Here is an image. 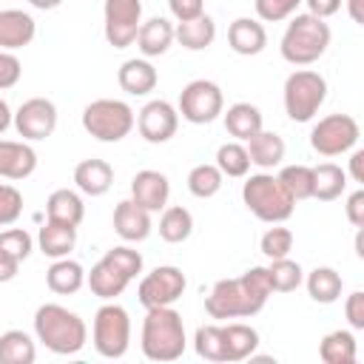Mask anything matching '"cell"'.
Here are the masks:
<instances>
[{"instance_id":"obj_1","label":"cell","mask_w":364,"mask_h":364,"mask_svg":"<svg viewBox=\"0 0 364 364\" xmlns=\"http://www.w3.org/2000/svg\"><path fill=\"white\" fill-rule=\"evenodd\" d=\"M270 293L273 290L267 282V267L256 264L236 279H219L205 299V310L210 318H219V321L250 318L267 304Z\"/></svg>"},{"instance_id":"obj_2","label":"cell","mask_w":364,"mask_h":364,"mask_svg":"<svg viewBox=\"0 0 364 364\" xmlns=\"http://www.w3.org/2000/svg\"><path fill=\"white\" fill-rule=\"evenodd\" d=\"M34 336L54 355H74L85 347L88 327L74 310L54 304V301H46L34 313Z\"/></svg>"},{"instance_id":"obj_3","label":"cell","mask_w":364,"mask_h":364,"mask_svg":"<svg viewBox=\"0 0 364 364\" xmlns=\"http://www.w3.org/2000/svg\"><path fill=\"white\" fill-rule=\"evenodd\" d=\"M142 355L148 361H176L182 358L185 347H188V336H185V321L182 316L171 307H148L145 321H142V338H139Z\"/></svg>"},{"instance_id":"obj_4","label":"cell","mask_w":364,"mask_h":364,"mask_svg":"<svg viewBox=\"0 0 364 364\" xmlns=\"http://www.w3.org/2000/svg\"><path fill=\"white\" fill-rule=\"evenodd\" d=\"M330 40H333V31H330L327 20L304 11V14L290 17V23L282 34L279 51L290 65L304 68V65H313L318 57H324Z\"/></svg>"},{"instance_id":"obj_5","label":"cell","mask_w":364,"mask_h":364,"mask_svg":"<svg viewBox=\"0 0 364 364\" xmlns=\"http://www.w3.org/2000/svg\"><path fill=\"white\" fill-rule=\"evenodd\" d=\"M242 202L245 208L267 222V225H276V222H287L293 216V208H296V199L284 191V185L279 182V176L262 171V173H250L242 185Z\"/></svg>"},{"instance_id":"obj_6","label":"cell","mask_w":364,"mask_h":364,"mask_svg":"<svg viewBox=\"0 0 364 364\" xmlns=\"http://www.w3.org/2000/svg\"><path fill=\"white\" fill-rule=\"evenodd\" d=\"M282 100H284V114L293 122H310L327 100V80L313 68H296L284 80Z\"/></svg>"},{"instance_id":"obj_7","label":"cell","mask_w":364,"mask_h":364,"mask_svg":"<svg viewBox=\"0 0 364 364\" xmlns=\"http://www.w3.org/2000/svg\"><path fill=\"white\" fill-rule=\"evenodd\" d=\"M136 125V114L128 102L100 97L82 108V128L100 142H119Z\"/></svg>"},{"instance_id":"obj_8","label":"cell","mask_w":364,"mask_h":364,"mask_svg":"<svg viewBox=\"0 0 364 364\" xmlns=\"http://www.w3.org/2000/svg\"><path fill=\"white\" fill-rule=\"evenodd\" d=\"M91 341H94V350L102 358H122L131 347V316H128V310L117 301H105L94 313Z\"/></svg>"},{"instance_id":"obj_9","label":"cell","mask_w":364,"mask_h":364,"mask_svg":"<svg viewBox=\"0 0 364 364\" xmlns=\"http://www.w3.org/2000/svg\"><path fill=\"white\" fill-rule=\"evenodd\" d=\"M361 128L350 114H327L310 128V148L321 156H341L358 145Z\"/></svg>"},{"instance_id":"obj_10","label":"cell","mask_w":364,"mask_h":364,"mask_svg":"<svg viewBox=\"0 0 364 364\" xmlns=\"http://www.w3.org/2000/svg\"><path fill=\"white\" fill-rule=\"evenodd\" d=\"M176 111L191 125H208L225 111V94L213 80H191L179 91Z\"/></svg>"},{"instance_id":"obj_11","label":"cell","mask_w":364,"mask_h":364,"mask_svg":"<svg viewBox=\"0 0 364 364\" xmlns=\"http://www.w3.org/2000/svg\"><path fill=\"white\" fill-rule=\"evenodd\" d=\"M185 287H188V279L176 264H159L139 279L136 296L145 310L148 307H171L182 299Z\"/></svg>"},{"instance_id":"obj_12","label":"cell","mask_w":364,"mask_h":364,"mask_svg":"<svg viewBox=\"0 0 364 364\" xmlns=\"http://www.w3.org/2000/svg\"><path fill=\"white\" fill-rule=\"evenodd\" d=\"M139 26H142V0H105L102 31L108 46L128 48L136 40Z\"/></svg>"},{"instance_id":"obj_13","label":"cell","mask_w":364,"mask_h":364,"mask_svg":"<svg viewBox=\"0 0 364 364\" xmlns=\"http://www.w3.org/2000/svg\"><path fill=\"white\" fill-rule=\"evenodd\" d=\"M11 125L17 128V134L26 142H40V139L51 136L57 128V105L46 97H31V100L20 102Z\"/></svg>"},{"instance_id":"obj_14","label":"cell","mask_w":364,"mask_h":364,"mask_svg":"<svg viewBox=\"0 0 364 364\" xmlns=\"http://www.w3.org/2000/svg\"><path fill=\"white\" fill-rule=\"evenodd\" d=\"M136 128H139V136L151 145H162L168 142L176 128H179V111L168 102V100H151L139 108L136 114Z\"/></svg>"},{"instance_id":"obj_15","label":"cell","mask_w":364,"mask_h":364,"mask_svg":"<svg viewBox=\"0 0 364 364\" xmlns=\"http://www.w3.org/2000/svg\"><path fill=\"white\" fill-rule=\"evenodd\" d=\"M134 279L105 253L88 273H85V284L91 287V293L94 296H100L102 301H114L117 296H122L125 293V287L131 284Z\"/></svg>"},{"instance_id":"obj_16","label":"cell","mask_w":364,"mask_h":364,"mask_svg":"<svg viewBox=\"0 0 364 364\" xmlns=\"http://www.w3.org/2000/svg\"><path fill=\"white\" fill-rule=\"evenodd\" d=\"M168 196H171V182L165 173L154 171V168H145V171H136L134 179H131V199L136 205H142L145 210L156 213L168 205Z\"/></svg>"},{"instance_id":"obj_17","label":"cell","mask_w":364,"mask_h":364,"mask_svg":"<svg viewBox=\"0 0 364 364\" xmlns=\"http://www.w3.org/2000/svg\"><path fill=\"white\" fill-rule=\"evenodd\" d=\"M151 210L136 205L134 199H122L114 208V230L122 242H145L151 236Z\"/></svg>"},{"instance_id":"obj_18","label":"cell","mask_w":364,"mask_h":364,"mask_svg":"<svg viewBox=\"0 0 364 364\" xmlns=\"http://www.w3.org/2000/svg\"><path fill=\"white\" fill-rule=\"evenodd\" d=\"M37 34V23L23 9H0V51L26 48Z\"/></svg>"},{"instance_id":"obj_19","label":"cell","mask_w":364,"mask_h":364,"mask_svg":"<svg viewBox=\"0 0 364 364\" xmlns=\"http://www.w3.org/2000/svg\"><path fill=\"white\" fill-rule=\"evenodd\" d=\"M37 171V151L23 139H0V176L3 179H26Z\"/></svg>"},{"instance_id":"obj_20","label":"cell","mask_w":364,"mask_h":364,"mask_svg":"<svg viewBox=\"0 0 364 364\" xmlns=\"http://www.w3.org/2000/svg\"><path fill=\"white\" fill-rule=\"evenodd\" d=\"M228 46L242 57H256L267 46V31L256 17H236L228 28Z\"/></svg>"},{"instance_id":"obj_21","label":"cell","mask_w":364,"mask_h":364,"mask_svg":"<svg viewBox=\"0 0 364 364\" xmlns=\"http://www.w3.org/2000/svg\"><path fill=\"white\" fill-rule=\"evenodd\" d=\"M117 82H119V88H122L125 94H131V97H145V94H151V91L156 88L159 74H156V68L151 65V60L134 57V60H125V63L119 65Z\"/></svg>"},{"instance_id":"obj_22","label":"cell","mask_w":364,"mask_h":364,"mask_svg":"<svg viewBox=\"0 0 364 364\" xmlns=\"http://www.w3.org/2000/svg\"><path fill=\"white\" fill-rule=\"evenodd\" d=\"M134 43H136V48H139V54L145 60L159 57L173 46V23L168 17H151V20H145L139 26Z\"/></svg>"},{"instance_id":"obj_23","label":"cell","mask_w":364,"mask_h":364,"mask_svg":"<svg viewBox=\"0 0 364 364\" xmlns=\"http://www.w3.org/2000/svg\"><path fill=\"white\" fill-rule=\"evenodd\" d=\"M74 185L85 196H102L114 185V168L105 159H82L74 168Z\"/></svg>"},{"instance_id":"obj_24","label":"cell","mask_w":364,"mask_h":364,"mask_svg":"<svg viewBox=\"0 0 364 364\" xmlns=\"http://www.w3.org/2000/svg\"><path fill=\"white\" fill-rule=\"evenodd\" d=\"M247 156H250V165L262 168V171H273L282 165L284 159V139L276 134V131H259L247 139Z\"/></svg>"},{"instance_id":"obj_25","label":"cell","mask_w":364,"mask_h":364,"mask_svg":"<svg viewBox=\"0 0 364 364\" xmlns=\"http://www.w3.org/2000/svg\"><path fill=\"white\" fill-rule=\"evenodd\" d=\"M46 284L57 296H74L85 284V267L80 262L68 259V256L54 259L51 267L46 270Z\"/></svg>"},{"instance_id":"obj_26","label":"cell","mask_w":364,"mask_h":364,"mask_svg":"<svg viewBox=\"0 0 364 364\" xmlns=\"http://www.w3.org/2000/svg\"><path fill=\"white\" fill-rule=\"evenodd\" d=\"M77 245V228L74 225H63V222H46L37 233V247L43 256L48 259H63L74 250Z\"/></svg>"},{"instance_id":"obj_27","label":"cell","mask_w":364,"mask_h":364,"mask_svg":"<svg viewBox=\"0 0 364 364\" xmlns=\"http://www.w3.org/2000/svg\"><path fill=\"white\" fill-rule=\"evenodd\" d=\"M173 40L188 51H205L216 40V23L210 14H199L193 20L173 26Z\"/></svg>"},{"instance_id":"obj_28","label":"cell","mask_w":364,"mask_h":364,"mask_svg":"<svg viewBox=\"0 0 364 364\" xmlns=\"http://www.w3.org/2000/svg\"><path fill=\"white\" fill-rule=\"evenodd\" d=\"M46 216L51 222H63V225H74L80 228L82 216H85V205L82 196L71 188H57L51 191V196L46 199Z\"/></svg>"},{"instance_id":"obj_29","label":"cell","mask_w":364,"mask_h":364,"mask_svg":"<svg viewBox=\"0 0 364 364\" xmlns=\"http://www.w3.org/2000/svg\"><path fill=\"white\" fill-rule=\"evenodd\" d=\"M225 114V128H228V134L233 136V139H239V142H247L253 134H259L262 131V111L253 105V102H233L228 111H222Z\"/></svg>"},{"instance_id":"obj_30","label":"cell","mask_w":364,"mask_h":364,"mask_svg":"<svg viewBox=\"0 0 364 364\" xmlns=\"http://www.w3.org/2000/svg\"><path fill=\"white\" fill-rule=\"evenodd\" d=\"M301 284L307 287L310 299L318 301V304H333V301H338V296H341V290H344L341 273H338L336 267H324V264H321V267H313V270L304 276Z\"/></svg>"},{"instance_id":"obj_31","label":"cell","mask_w":364,"mask_h":364,"mask_svg":"<svg viewBox=\"0 0 364 364\" xmlns=\"http://www.w3.org/2000/svg\"><path fill=\"white\" fill-rule=\"evenodd\" d=\"M347 191V171L336 162H321L313 168V199L333 202Z\"/></svg>"},{"instance_id":"obj_32","label":"cell","mask_w":364,"mask_h":364,"mask_svg":"<svg viewBox=\"0 0 364 364\" xmlns=\"http://www.w3.org/2000/svg\"><path fill=\"white\" fill-rule=\"evenodd\" d=\"M222 327H225L228 364L253 358V353H256V347H259V333H256V327L242 324V321H230V324H222Z\"/></svg>"},{"instance_id":"obj_33","label":"cell","mask_w":364,"mask_h":364,"mask_svg":"<svg viewBox=\"0 0 364 364\" xmlns=\"http://www.w3.org/2000/svg\"><path fill=\"white\" fill-rule=\"evenodd\" d=\"M358 355L353 330H333L318 344V358L324 364H353Z\"/></svg>"},{"instance_id":"obj_34","label":"cell","mask_w":364,"mask_h":364,"mask_svg":"<svg viewBox=\"0 0 364 364\" xmlns=\"http://www.w3.org/2000/svg\"><path fill=\"white\" fill-rule=\"evenodd\" d=\"M37 344L26 330H6L0 336V364H34Z\"/></svg>"},{"instance_id":"obj_35","label":"cell","mask_w":364,"mask_h":364,"mask_svg":"<svg viewBox=\"0 0 364 364\" xmlns=\"http://www.w3.org/2000/svg\"><path fill=\"white\" fill-rule=\"evenodd\" d=\"M193 233V216L182 205H165L159 216V236L168 245H182Z\"/></svg>"},{"instance_id":"obj_36","label":"cell","mask_w":364,"mask_h":364,"mask_svg":"<svg viewBox=\"0 0 364 364\" xmlns=\"http://www.w3.org/2000/svg\"><path fill=\"white\" fill-rule=\"evenodd\" d=\"M193 350L199 358L213 364H228V347H225V327L222 324H202L193 333Z\"/></svg>"},{"instance_id":"obj_37","label":"cell","mask_w":364,"mask_h":364,"mask_svg":"<svg viewBox=\"0 0 364 364\" xmlns=\"http://www.w3.org/2000/svg\"><path fill=\"white\" fill-rule=\"evenodd\" d=\"M267 282H270V290H273V293H293V290L301 287L304 270H301V264L293 262L290 256L270 259V264H267Z\"/></svg>"},{"instance_id":"obj_38","label":"cell","mask_w":364,"mask_h":364,"mask_svg":"<svg viewBox=\"0 0 364 364\" xmlns=\"http://www.w3.org/2000/svg\"><path fill=\"white\" fill-rule=\"evenodd\" d=\"M213 165L222 171V176L242 179V176H247V171H250L247 148H245L239 139L225 142V145H219V148H216V162H213Z\"/></svg>"},{"instance_id":"obj_39","label":"cell","mask_w":364,"mask_h":364,"mask_svg":"<svg viewBox=\"0 0 364 364\" xmlns=\"http://www.w3.org/2000/svg\"><path fill=\"white\" fill-rule=\"evenodd\" d=\"M225 176L222 171L213 165V162H202V165H193L191 173H188V191L196 196V199H210L219 193Z\"/></svg>"},{"instance_id":"obj_40","label":"cell","mask_w":364,"mask_h":364,"mask_svg":"<svg viewBox=\"0 0 364 364\" xmlns=\"http://www.w3.org/2000/svg\"><path fill=\"white\" fill-rule=\"evenodd\" d=\"M276 176L296 202L299 199H313V168L310 165H284Z\"/></svg>"},{"instance_id":"obj_41","label":"cell","mask_w":364,"mask_h":364,"mask_svg":"<svg viewBox=\"0 0 364 364\" xmlns=\"http://www.w3.org/2000/svg\"><path fill=\"white\" fill-rule=\"evenodd\" d=\"M259 250H262L267 259L290 256V250H293V230H290V228H284L282 222H276L273 228H267V230L262 233Z\"/></svg>"},{"instance_id":"obj_42","label":"cell","mask_w":364,"mask_h":364,"mask_svg":"<svg viewBox=\"0 0 364 364\" xmlns=\"http://www.w3.org/2000/svg\"><path fill=\"white\" fill-rule=\"evenodd\" d=\"M0 250L9 253L17 262H26L31 256V250H34V239H31V233L26 228H9V230L0 233Z\"/></svg>"},{"instance_id":"obj_43","label":"cell","mask_w":364,"mask_h":364,"mask_svg":"<svg viewBox=\"0 0 364 364\" xmlns=\"http://www.w3.org/2000/svg\"><path fill=\"white\" fill-rule=\"evenodd\" d=\"M299 6H301V0H253L256 17L264 23H282V20L293 17Z\"/></svg>"},{"instance_id":"obj_44","label":"cell","mask_w":364,"mask_h":364,"mask_svg":"<svg viewBox=\"0 0 364 364\" xmlns=\"http://www.w3.org/2000/svg\"><path fill=\"white\" fill-rule=\"evenodd\" d=\"M20 213H23V193L14 185L0 182V228L14 225Z\"/></svg>"},{"instance_id":"obj_45","label":"cell","mask_w":364,"mask_h":364,"mask_svg":"<svg viewBox=\"0 0 364 364\" xmlns=\"http://www.w3.org/2000/svg\"><path fill=\"white\" fill-rule=\"evenodd\" d=\"M131 279H136L139 273H142V253L139 250H134L131 245H117V247H111V250H105Z\"/></svg>"},{"instance_id":"obj_46","label":"cell","mask_w":364,"mask_h":364,"mask_svg":"<svg viewBox=\"0 0 364 364\" xmlns=\"http://www.w3.org/2000/svg\"><path fill=\"white\" fill-rule=\"evenodd\" d=\"M23 77V63L17 60L14 51H0V91L14 88Z\"/></svg>"},{"instance_id":"obj_47","label":"cell","mask_w":364,"mask_h":364,"mask_svg":"<svg viewBox=\"0 0 364 364\" xmlns=\"http://www.w3.org/2000/svg\"><path fill=\"white\" fill-rule=\"evenodd\" d=\"M344 318L353 330H364V290H353L344 301Z\"/></svg>"},{"instance_id":"obj_48","label":"cell","mask_w":364,"mask_h":364,"mask_svg":"<svg viewBox=\"0 0 364 364\" xmlns=\"http://www.w3.org/2000/svg\"><path fill=\"white\" fill-rule=\"evenodd\" d=\"M168 9L179 23H185L205 14V0H168Z\"/></svg>"},{"instance_id":"obj_49","label":"cell","mask_w":364,"mask_h":364,"mask_svg":"<svg viewBox=\"0 0 364 364\" xmlns=\"http://www.w3.org/2000/svg\"><path fill=\"white\" fill-rule=\"evenodd\" d=\"M344 210H347V219L353 228H364V188H358L347 196Z\"/></svg>"},{"instance_id":"obj_50","label":"cell","mask_w":364,"mask_h":364,"mask_svg":"<svg viewBox=\"0 0 364 364\" xmlns=\"http://www.w3.org/2000/svg\"><path fill=\"white\" fill-rule=\"evenodd\" d=\"M301 3H307V11H310V14L327 20V17L338 14V9H341L344 0H301Z\"/></svg>"},{"instance_id":"obj_51","label":"cell","mask_w":364,"mask_h":364,"mask_svg":"<svg viewBox=\"0 0 364 364\" xmlns=\"http://www.w3.org/2000/svg\"><path fill=\"white\" fill-rule=\"evenodd\" d=\"M17 270H20V262L0 250V284H3V282H11V279L17 276Z\"/></svg>"},{"instance_id":"obj_52","label":"cell","mask_w":364,"mask_h":364,"mask_svg":"<svg viewBox=\"0 0 364 364\" xmlns=\"http://www.w3.org/2000/svg\"><path fill=\"white\" fill-rule=\"evenodd\" d=\"M350 176L355 182H364V151L361 148L350 154Z\"/></svg>"},{"instance_id":"obj_53","label":"cell","mask_w":364,"mask_h":364,"mask_svg":"<svg viewBox=\"0 0 364 364\" xmlns=\"http://www.w3.org/2000/svg\"><path fill=\"white\" fill-rule=\"evenodd\" d=\"M347 14L353 23H364V0H347Z\"/></svg>"},{"instance_id":"obj_54","label":"cell","mask_w":364,"mask_h":364,"mask_svg":"<svg viewBox=\"0 0 364 364\" xmlns=\"http://www.w3.org/2000/svg\"><path fill=\"white\" fill-rule=\"evenodd\" d=\"M11 119H14V114H11V108H9V102L0 97V134L11 125Z\"/></svg>"},{"instance_id":"obj_55","label":"cell","mask_w":364,"mask_h":364,"mask_svg":"<svg viewBox=\"0 0 364 364\" xmlns=\"http://www.w3.org/2000/svg\"><path fill=\"white\" fill-rule=\"evenodd\" d=\"M28 6H34V9H40V11H51V9H57L63 0H26Z\"/></svg>"},{"instance_id":"obj_56","label":"cell","mask_w":364,"mask_h":364,"mask_svg":"<svg viewBox=\"0 0 364 364\" xmlns=\"http://www.w3.org/2000/svg\"><path fill=\"white\" fill-rule=\"evenodd\" d=\"M355 256L364 259V242H361V228H358V236H355Z\"/></svg>"}]
</instances>
